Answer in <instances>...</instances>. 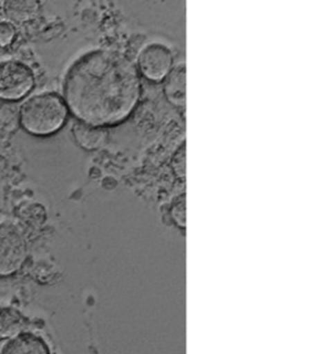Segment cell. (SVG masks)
I'll return each instance as SVG.
<instances>
[{
	"mask_svg": "<svg viewBox=\"0 0 315 354\" xmlns=\"http://www.w3.org/2000/svg\"><path fill=\"white\" fill-rule=\"evenodd\" d=\"M142 95L138 68L117 50H95L80 55L63 79L66 109L78 121L115 127L127 121Z\"/></svg>",
	"mask_w": 315,
	"mask_h": 354,
	"instance_id": "cell-1",
	"label": "cell"
},
{
	"mask_svg": "<svg viewBox=\"0 0 315 354\" xmlns=\"http://www.w3.org/2000/svg\"><path fill=\"white\" fill-rule=\"evenodd\" d=\"M20 123L26 132L48 137L66 124L68 109L58 95L42 93L30 97L20 109Z\"/></svg>",
	"mask_w": 315,
	"mask_h": 354,
	"instance_id": "cell-2",
	"label": "cell"
},
{
	"mask_svg": "<svg viewBox=\"0 0 315 354\" xmlns=\"http://www.w3.org/2000/svg\"><path fill=\"white\" fill-rule=\"evenodd\" d=\"M28 259V243L21 230L9 221L0 223V277L17 273Z\"/></svg>",
	"mask_w": 315,
	"mask_h": 354,
	"instance_id": "cell-3",
	"label": "cell"
},
{
	"mask_svg": "<svg viewBox=\"0 0 315 354\" xmlns=\"http://www.w3.org/2000/svg\"><path fill=\"white\" fill-rule=\"evenodd\" d=\"M33 86L35 75L30 66L17 61L0 62V100H21Z\"/></svg>",
	"mask_w": 315,
	"mask_h": 354,
	"instance_id": "cell-4",
	"label": "cell"
},
{
	"mask_svg": "<svg viewBox=\"0 0 315 354\" xmlns=\"http://www.w3.org/2000/svg\"><path fill=\"white\" fill-rule=\"evenodd\" d=\"M138 68L150 82H161L172 71V52L164 44H148L139 53Z\"/></svg>",
	"mask_w": 315,
	"mask_h": 354,
	"instance_id": "cell-5",
	"label": "cell"
},
{
	"mask_svg": "<svg viewBox=\"0 0 315 354\" xmlns=\"http://www.w3.org/2000/svg\"><path fill=\"white\" fill-rule=\"evenodd\" d=\"M50 352L44 338L28 332H19L15 336L8 338V342L1 348V353L6 354H44Z\"/></svg>",
	"mask_w": 315,
	"mask_h": 354,
	"instance_id": "cell-6",
	"label": "cell"
},
{
	"mask_svg": "<svg viewBox=\"0 0 315 354\" xmlns=\"http://www.w3.org/2000/svg\"><path fill=\"white\" fill-rule=\"evenodd\" d=\"M72 133L78 145L88 151L102 148L109 138L105 128L95 127L79 121L73 126Z\"/></svg>",
	"mask_w": 315,
	"mask_h": 354,
	"instance_id": "cell-7",
	"label": "cell"
},
{
	"mask_svg": "<svg viewBox=\"0 0 315 354\" xmlns=\"http://www.w3.org/2000/svg\"><path fill=\"white\" fill-rule=\"evenodd\" d=\"M164 94L175 107L183 109L186 105V69L183 64L175 66L166 75Z\"/></svg>",
	"mask_w": 315,
	"mask_h": 354,
	"instance_id": "cell-8",
	"label": "cell"
},
{
	"mask_svg": "<svg viewBox=\"0 0 315 354\" xmlns=\"http://www.w3.org/2000/svg\"><path fill=\"white\" fill-rule=\"evenodd\" d=\"M41 10L39 0H6L4 14L10 21L25 24L35 20Z\"/></svg>",
	"mask_w": 315,
	"mask_h": 354,
	"instance_id": "cell-9",
	"label": "cell"
},
{
	"mask_svg": "<svg viewBox=\"0 0 315 354\" xmlns=\"http://www.w3.org/2000/svg\"><path fill=\"white\" fill-rule=\"evenodd\" d=\"M25 320L21 314L10 306L0 305V339H8L22 331Z\"/></svg>",
	"mask_w": 315,
	"mask_h": 354,
	"instance_id": "cell-10",
	"label": "cell"
},
{
	"mask_svg": "<svg viewBox=\"0 0 315 354\" xmlns=\"http://www.w3.org/2000/svg\"><path fill=\"white\" fill-rule=\"evenodd\" d=\"M20 122V113L17 106L10 101H0V134H9L17 131Z\"/></svg>",
	"mask_w": 315,
	"mask_h": 354,
	"instance_id": "cell-11",
	"label": "cell"
},
{
	"mask_svg": "<svg viewBox=\"0 0 315 354\" xmlns=\"http://www.w3.org/2000/svg\"><path fill=\"white\" fill-rule=\"evenodd\" d=\"M170 216L177 227L185 229L186 227V196L185 194L174 199L172 208H170Z\"/></svg>",
	"mask_w": 315,
	"mask_h": 354,
	"instance_id": "cell-12",
	"label": "cell"
},
{
	"mask_svg": "<svg viewBox=\"0 0 315 354\" xmlns=\"http://www.w3.org/2000/svg\"><path fill=\"white\" fill-rule=\"evenodd\" d=\"M172 169L174 172L180 180H185L186 176V149L185 144L181 145V148L177 150V154L172 159Z\"/></svg>",
	"mask_w": 315,
	"mask_h": 354,
	"instance_id": "cell-13",
	"label": "cell"
},
{
	"mask_svg": "<svg viewBox=\"0 0 315 354\" xmlns=\"http://www.w3.org/2000/svg\"><path fill=\"white\" fill-rule=\"evenodd\" d=\"M15 39V28L9 22H0V46L6 47Z\"/></svg>",
	"mask_w": 315,
	"mask_h": 354,
	"instance_id": "cell-14",
	"label": "cell"
}]
</instances>
